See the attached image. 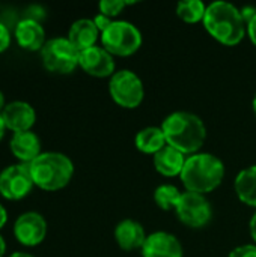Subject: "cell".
I'll use <instances>...</instances> for the list:
<instances>
[{
    "label": "cell",
    "instance_id": "cell-1",
    "mask_svg": "<svg viewBox=\"0 0 256 257\" xmlns=\"http://www.w3.org/2000/svg\"><path fill=\"white\" fill-rule=\"evenodd\" d=\"M167 146L180 151L186 157L195 155L204 146L207 128L204 120L190 111H174L161 123Z\"/></svg>",
    "mask_w": 256,
    "mask_h": 257
},
{
    "label": "cell",
    "instance_id": "cell-2",
    "mask_svg": "<svg viewBox=\"0 0 256 257\" xmlns=\"http://www.w3.org/2000/svg\"><path fill=\"white\" fill-rule=\"evenodd\" d=\"M202 24L213 39L228 47L238 45L246 36V21L241 11L229 2L210 3Z\"/></svg>",
    "mask_w": 256,
    "mask_h": 257
},
{
    "label": "cell",
    "instance_id": "cell-3",
    "mask_svg": "<svg viewBox=\"0 0 256 257\" xmlns=\"http://www.w3.org/2000/svg\"><path fill=\"white\" fill-rule=\"evenodd\" d=\"M225 178V164L222 160L208 152H198L187 157L180 179L186 191L207 194L214 191Z\"/></svg>",
    "mask_w": 256,
    "mask_h": 257
},
{
    "label": "cell",
    "instance_id": "cell-4",
    "mask_svg": "<svg viewBox=\"0 0 256 257\" xmlns=\"http://www.w3.org/2000/svg\"><path fill=\"white\" fill-rule=\"evenodd\" d=\"M33 184L45 191L65 188L74 175L72 161L60 152H42L30 163Z\"/></svg>",
    "mask_w": 256,
    "mask_h": 257
},
{
    "label": "cell",
    "instance_id": "cell-5",
    "mask_svg": "<svg viewBox=\"0 0 256 257\" xmlns=\"http://www.w3.org/2000/svg\"><path fill=\"white\" fill-rule=\"evenodd\" d=\"M101 47L113 57H128L134 54L142 45L140 30L130 21H112V24L101 33Z\"/></svg>",
    "mask_w": 256,
    "mask_h": 257
},
{
    "label": "cell",
    "instance_id": "cell-6",
    "mask_svg": "<svg viewBox=\"0 0 256 257\" xmlns=\"http://www.w3.org/2000/svg\"><path fill=\"white\" fill-rule=\"evenodd\" d=\"M42 65L50 72L71 74L78 66L80 51L69 42L68 38H53L45 42L41 50Z\"/></svg>",
    "mask_w": 256,
    "mask_h": 257
},
{
    "label": "cell",
    "instance_id": "cell-7",
    "mask_svg": "<svg viewBox=\"0 0 256 257\" xmlns=\"http://www.w3.org/2000/svg\"><path fill=\"white\" fill-rule=\"evenodd\" d=\"M109 92L112 99L122 108H137L145 96V87L140 77L130 71H116L109 81Z\"/></svg>",
    "mask_w": 256,
    "mask_h": 257
},
{
    "label": "cell",
    "instance_id": "cell-8",
    "mask_svg": "<svg viewBox=\"0 0 256 257\" xmlns=\"http://www.w3.org/2000/svg\"><path fill=\"white\" fill-rule=\"evenodd\" d=\"M175 212L178 220L192 229H201L207 226L213 217V209L207 197L204 194L190 191L183 193Z\"/></svg>",
    "mask_w": 256,
    "mask_h": 257
},
{
    "label": "cell",
    "instance_id": "cell-9",
    "mask_svg": "<svg viewBox=\"0 0 256 257\" xmlns=\"http://www.w3.org/2000/svg\"><path fill=\"white\" fill-rule=\"evenodd\" d=\"M33 185L30 164H12L0 173V194L8 200L24 199L32 191Z\"/></svg>",
    "mask_w": 256,
    "mask_h": 257
},
{
    "label": "cell",
    "instance_id": "cell-10",
    "mask_svg": "<svg viewBox=\"0 0 256 257\" xmlns=\"http://www.w3.org/2000/svg\"><path fill=\"white\" fill-rule=\"evenodd\" d=\"M14 235L20 244L26 247H36L45 239L47 221L38 212H24L14 224Z\"/></svg>",
    "mask_w": 256,
    "mask_h": 257
},
{
    "label": "cell",
    "instance_id": "cell-11",
    "mask_svg": "<svg viewBox=\"0 0 256 257\" xmlns=\"http://www.w3.org/2000/svg\"><path fill=\"white\" fill-rule=\"evenodd\" d=\"M78 66L86 74L97 77V78L112 77L116 72L115 71L116 65H115L113 56L101 45H95V47L80 51Z\"/></svg>",
    "mask_w": 256,
    "mask_h": 257
},
{
    "label": "cell",
    "instance_id": "cell-12",
    "mask_svg": "<svg viewBox=\"0 0 256 257\" xmlns=\"http://www.w3.org/2000/svg\"><path fill=\"white\" fill-rule=\"evenodd\" d=\"M142 257H184V248L180 239L169 232H154L148 235Z\"/></svg>",
    "mask_w": 256,
    "mask_h": 257
},
{
    "label": "cell",
    "instance_id": "cell-13",
    "mask_svg": "<svg viewBox=\"0 0 256 257\" xmlns=\"http://www.w3.org/2000/svg\"><path fill=\"white\" fill-rule=\"evenodd\" d=\"M6 130L15 133L30 131L36 120L35 108L24 101H12L2 111Z\"/></svg>",
    "mask_w": 256,
    "mask_h": 257
},
{
    "label": "cell",
    "instance_id": "cell-14",
    "mask_svg": "<svg viewBox=\"0 0 256 257\" xmlns=\"http://www.w3.org/2000/svg\"><path fill=\"white\" fill-rule=\"evenodd\" d=\"M14 36L20 47H23L27 51H38L42 50L45 45V30L39 21L23 18L17 23Z\"/></svg>",
    "mask_w": 256,
    "mask_h": 257
},
{
    "label": "cell",
    "instance_id": "cell-15",
    "mask_svg": "<svg viewBox=\"0 0 256 257\" xmlns=\"http://www.w3.org/2000/svg\"><path fill=\"white\" fill-rule=\"evenodd\" d=\"M148 235L145 233V229L140 223L134 220H122L118 223L115 229V239L119 248L124 251H133V250H142Z\"/></svg>",
    "mask_w": 256,
    "mask_h": 257
},
{
    "label": "cell",
    "instance_id": "cell-16",
    "mask_svg": "<svg viewBox=\"0 0 256 257\" xmlns=\"http://www.w3.org/2000/svg\"><path fill=\"white\" fill-rule=\"evenodd\" d=\"M11 151L14 157L24 164H30L35 161L42 152H41V140L39 137L30 130L23 133H15L11 139Z\"/></svg>",
    "mask_w": 256,
    "mask_h": 257
},
{
    "label": "cell",
    "instance_id": "cell-17",
    "mask_svg": "<svg viewBox=\"0 0 256 257\" xmlns=\"http://www.w3.org/2000/svg\"><path fill=\"white\" fill-rule=\"evenodd\" d=\"M100 38H101V33H100L98 27L95 26L94 20H89V18H80V20L74 21L68 32L69 42L78 51L95 47L97 41Z\"/></svg>",
    "mask_w": 256,
    "mask_h": 257
},
{
    "label": "cell",
    "instance_id": "cell-18",
    "mask_svg": "<svg viewBox=\"0 0 256 257\" xmlns=\"http://www.w3.org/2000/svg\"><path fill=\"white\" fill-rule=\"evenodd\" d=\"M186 160H187V157L184 154H181L180 151H177L170 146L163 148L160 152H157L152 157L155 170L166 178L180 176L184 169Z\"/></svg>",
    "mask_w": 256,
    "mask_h": 257
},
{
    "label": "cell",
    "instance_id": "cell-19",
    "mask_svg": "<svg viewBox=\"0 0 256 257\" xmlns=\"http://www.w3.org/2000/svg\"><path fill=\"white\" fill-rule=\"evenodd\" d=\"M134 145L142 154L154 157L157 152H160L163 148L167 146V142H166L161 126L160 128L158 126H146L136 134Z\"/></svg>",
    "mask_w": 256,
    "mask_h": 257
},
{
    "label": "cell",
    "instance_id": "cell-20",
    "mask_svg": "<svg viewBox=\"0 0 256 257\" xmlns=\"http://www.w3.org/2000/svg\"><path fill=\"white\" fill-rule=\"evenodd\" d=\"M234 188L237 197L247 206L256 208V166L241 170L235 181Z\"/></svg>",
    "mask_w": 256,
    "mask_h": 257
},
{
    "label": "cell",
    "instance_id": "cell-21",
    "mask_svg": "<svg viewBox=\"0 0 256 257\" xmlns=\"http://www.w3.org/2000/svg\"><path fill=\"white\" fill-rule=\"evenodd\" d=\"M207 5L202 0H184L177 5V15L187 24L204 21Z\"/></svg>",
    "mask_w": 256,
    "mask_h": 257
},
{
    "label": "cell",
    "instance_id": "cell-22",
    "mask_svg": "<svg viewBox=\"0 0 256 257\" xmlns=\"http://www.w3.org/2000/svg\"><path fill=\"white\" fill-rule=\"evenodd\" d=\"M181 196H183V193L175 185L164 184V185H160L155 188L154 202L163 211H175L181 200Z\"/></svg>",
    "mask_w": 256,
    "mask_h": 257
},
{
    "label": "cell",
    "instance_id": "cell-23",
    "mask_svg": "<svg viewBox=\"0 0 256 257\" xmlns=\"http://www.w3.org/2000/svg\"><path fill=\"white\" fill-rule=\"evenodd\" d=\"M127 5L130 3L124 0H103L98 3V9H100V14L109 18H113V17H118Z\"/></svg>",
    "mask_w": 256,
    "mask_h": 257
},
{
    "label": "cell",
    "instance_id": "cell-24",
    "mask_svg": "<svg viewBox=\"0 0 256 257\" xmlns=\"http://www.w3.org/2000/svg\"><path fill=\"white\" fill-rule=\"evenodd\" d=\"M228 257H256V244H246L234 248Z\"/></svg>",
    "mask_w": 256,
    "mask_h": 257
},
{
    "label": "cell",
    "instance_id": "cell-25",
    "mask_svg": "<svg viewBox=\"0 0 256 257\" xmlns=\"http://www.w3.org/2000/svg\"><path fill=\"white\" fill-rule=\"evenodd\" d=\"M11 45V33L8 30V27L0 23V53L6 51Z\"/></svg>",
    "mask_w": 256,
    "mask_h": 257
},
{
    "label": "cell",
    "instance_id": "cell-26",
    "mask_svg": "<svg viewBox=\"0 0 256 257\" xmlns=\"http://www.w3.org/2000/svg\"><path fill=\"white\" fill-rule=\"evenodd\" d=\"M94 23H95V26L98 27V30H100V33H103L110 24H112V18H109V17H106V15H103V14H98V15H95L94 18Z\"/></svg>",
    "mask_w": 256,
    "mask_h": 257
},
{
    "label": "cell",
    "instance_id": "cell-27",
    "mask_svg": "<svg viewBox=\"0 0 256 257\" xmlns=\"http://www.w3.org/2000/svg\"><path fill=\"white\" fill-rule=\"evenodd\" d=\"M246 33H247L249 39L252 41V44L256 47V14L255 17L246 24Z\"/></svg>",
    "mask_w": 256,
    "mask_h": 257
},
{
    "label": "cell",
    "instance_id": "cell-28",
    "mask_svg": "<svg viewBox=\"0 0 256 257\" xmlns=\"http://www.w3.org/2000/svg\"><path fill=\"white\" fill-rule=\"evenodd\" d=\"M249 230H250V236H252V239L255 241V244H256V212L252 215V218H250Z\"/></svg>",
    "mask_w": 256,
    "mask_h": 257
},
{
    "label": "cell",
    "instance_id": "cell-29",
    "mask_svg": "<svg viewBox=\"0 0 256 257\" xmlns=\"http://www.w3.org/2000/svg\"><path fill=\"white\" fill-rule=\"evenodd\" d=\"M6 221H8V212H6L5 206L0 205V229L6 224Z\"/></svg>",
    "mask_w": 256,
    "mask_h": 257
},
{
    "label": "cell",
    "instance_id": "cell-30",
    "mask_svg": "<svg viewBox=\"0 0 256 257\" xmlns=\"http://www.w3.org/2000/svg\"><path fill=\"white\" fill-rule=\"evenodd\" d=\"M5 131H6V125H5L3 116H2V113H0V140H2L3 136H5Z\"/></svg>",
    "mask_w": 256,
    "mask_h": 257
},
{
    "label": "cell",
    "instance_id": "cell-31",
    "mask_svg": "<svg viewBox=\"0 0 256 257\" xmlns=\"http://www.w3.org/2000/svg\"><path fill=\"white\" fill-rule=\"evenodd\" d=\"M5 251H6V242H5L3 236L0 235V257L5 256Z\"/></svg>",
    "mask_w": 256,
    "mask_h": 257
},
{
    "label": "cell",
    "instance_id": "cell-32",
    "mask_svg": "<svg viewBox=\"0 0 256 257\" xmlns=\"http://www.w3.org/2000/svg\"><path fill=\"white\" fill-rule=\"evenodd\" d=\"M5 107H6V104H5V95H3L2 90H0V113L5 110Z\"/></svg>",
    "mask_w": 256,
    "mask_h": 257
},
{
    "label": "cell",
    "instance_id": "cell-33",
    "mask_svg": "<svg viewBox=\"0 0 256 257\" xmlns=\"http://www.w3.org/2000/svg\"><path fill=\"white\" fill-rule=\"evenodd\" d=\"M9 257H35V256H32V254H29V253H20V251H17V253H12Z\"/></svg>",
    "mask_w": 256,
    "mask_h": 257
},
{
    "label": "cell",
    "instance_id": "cell-34",
    "mask_svg": "<svg viewBox=\"0 0 256 257\" xmlns=\"http://www.w3.org/2000/svg\"><path fill=\"white\" fill-rule=\"evenodd\" d=\"M252 107H253V113H255V117H256V93H255V98H253V102H252Z\"/></svg>",
    "mask_w": 256,
    "mask_h": 257
}]
</instances>
